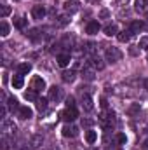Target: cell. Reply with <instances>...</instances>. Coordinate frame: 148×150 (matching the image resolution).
Here are the masks:
<instances>
[{
    "label": "cell",
    "mask_w": 148,
    "mask_h": 150,
    "mask_svg": "<svg viewBox=\"0 0 148 150\" xmlns=\"http://www.w3.org/2000/svg\"><path fill=\"white\" fill-rule=\"evenodd\" d=\"M122 59V52L117 49V47H106L105 49V61H108V63H118Z\"/></svg>",
    "instance_id": "cell-1"
},
{
    "label": "cell",
    "mask_w": 148,
    "mask_h": 150,
    "mask_svg": "<svg viewBox=\"0 0 148 150\" xmlns=\"http://www.w3.org/2000/svg\"><path fill=\"white\" fill-rule=\"evenodd\" d=\"M80 74H82V79H84V80H89V82H91V80H94V77H96V68H94L91 63H84Z\"/></svg>",
    "instance_id": "cell-2"
},
{
    "label": "cell",
    "mask_w": 148,
    "mask_h": 150,
    "mask_svg": "<svg viewBox=\"0 0 148 150\" xmlns=\"http://www.w3.org/2000/svg\"><path fill=\"white\" fill-rule=\"evenodd\" d=\"M2 131H4V134H7V136H14L16 134V124H14V120H11V119H4L2 120Z\"/></svg>",
    "instance_id": "cell-3"
},
{
    "label": "cell",
    "mask_w": 148,
    "mask_h": 150,
    "mask_svg": "<svg viewBox=\"0 0 148 150\" xmlns=\"http://www.w3.org/2000/svg\"><path fill=\"white\" fill-rule=\"evenodd\" d=\"M80 105H82V108H84L85 112H91V110L94 108V101H92V96H91V93H84V91H82Z\"/></svg>",
    "instance_id": "cell-4"
},
{
    "label": "cell",
    "mask_w": 148,
    "mask_h": 150,
    "mask_svg": "<svg viewBox=\"0 0 148 150\" xmlns=\"http://www.w3.org/2000/svg\"><path fill=\"white\" fill-rule=\"evenodd\" d=\"M63 96H65V93H63V89H61V87H58V86H52V87L49 89V100H51V101H54V103H59V101L63 100Z\"/></svg>",
    "instance_id": "cell-5"
},
{
    "label": "cell",
    "mask_w": 148,
    "mask_h": 150,
    "mask_svg": "<svg viewBox=\"0 0 148 150\" xmlns=\"http://www.w3.org/2000/svg\"><path fill=\"white\" fill-rule=\"evenodd\" d=\"M99 124L105 127V129H110L111 124H113V112H103L101 115H99Z\"/></svg>",
    "instance_id": "cell-6"
},
{
    "label": "cell",
    "mask_w": 148,
    "mask_h": 150,
    "mask_svg": "<svg viewBox=\"0 0 148 150\" xmlns=\"http://www.w3.org/2000/svg\"><path fill=\"white\" fill-rule=\"evenodd\" d=\"M61 117H63V120H65V122H73L75 119L78 117V112H77V108H75V107H66V110L63 112Z\"/></svg>",
    "instance_id": "cell-7"
},
{
    "label": "cell",
    "mask_w": 148,
    "mask_h": 150,
    "mask_svg": "<svg viewBox=\"0 0 148 150\" xmlns=\"http://www.w3.org/2000/svg\"><path fill=\"white\" fill-rule=\"evenodd\" d=\"M45 14H47V11H45L44 5H33V9H32V18H33V19L40 21V19L45 18Z\"/></svg>",
    "instance_id": "cell-8"
},
{
    "label": "cell",
    "mask_w": 148,
    "mask_h": 150,
    "mask_svg": "<svg viewBox=\"0 0 148 150\" xmlns=\"http://www.w3.org/2000/svg\"><path fill=\"white\" fill-rule=\"evenodd\" d=\"M56 61H58V65L59 67H68L70 65V61H72V58H70V52H59L58 54V58H56Z\"/></svg>",
    "instance_id": "cell-9"
},
{
    "label": "cell",
    "mask_w": 148,
    "mask_h": 150,
    "mask_svg": "<svg viewBox=\"0 0 148 150\" xmlns=\"http://www.w3.org/2000/svg\"><path fill=\"white\" fill-rule=\"evenodd\" d=\"M99 30H101V26H99L98 21H89L87 26H85V33H89V35H96Z\"/></svg>",
    "instance_id": "cell-10"
},
{
    "label": "cell",
    "mask_w": 148,
    "mask_h": 150,
    "mask_svg": "<svg viewBox=\"0 0 148 150\" xmlns=\"http://www.w3.org/2000/svg\"><path fill=\"white\" fill-rule=\"evenodd\" d=\"M63 136L65 138H73V136H77V127L72 126V122H66V126L63 127Z\"/></svg>",
    "instance_id": "cell-11"
},
{
    "label": "cell",
    "mask_w": 148,
    "mask_h": 150,
    "mask_svg": "<svg viewBox=\"0 0 148 150\" xmlns=\"http://www.w3.org/2000/svg\"><path fill=\"white\" fill-rule=\"evenodd\" d=\"M32 89H35V91H44L45 89V80L42 79V77H33V82H32Z\"/></svg>",
    "instance_id": "cell-12"
},
{
    "label": "cell",
    "mask_w": 148,
    "mask_h": 150,
    "mask_svg": "<svg viewBox=\"0 0 148 150\" xmlns=\"http://www.w3.org/2000/svg\"><path fill=\"white\" fill-rule=\"evenodd\" d=\"M143 28H145V23H143V21H138V19H136V21H131V25H129V30H131L132 35L140 33Z\"/></svg>",
    "instance_id": "cell-13"
},
{
    "label": "cell",
    "mask_w": 148,
    "mask_h": 150,
    "mask_svg": "<svg viewBox=\"0 0 148 150\" xmlns=\"http://www.w3.org/2000/svg\"><path fill=\"white\" fill-rule=\"evenodd\" d=\"M78 9H80V4H78L77 0H68V2H65V11H66V12L73 14Z\"/></svg>",
    "instance_id": "cell-14"
},
{
    "label": "cell",
    "mask_w": 148,
    "mask_h": 150,
    "mask_svg": "<svg viewBox=\"0 0 148 150\" xmlns=\"http://www.w3.org/2000/svg\"><path fill=\"white\" fill-rule=\"evenodd\" d=\"M18 117H19L21 120L30 119V117H32V108H30V107H19V110H18Z\"/></svg>",
    "instance_id": "cell-15"
},
{
    "label": "cell",
    "mask_w": 148,
    "mask_h": 150,
    "mask_svg": "<svg viewBox=\"0 0 148 150\" xmlns=\"http://www.w3.org/2000/svg\"><path fill=\"white\" fill-rule=\"evenodd\" d=\"M131 37H132V33H131V30H129V28H127V30H122V32H118V35H117L118 42H122V44L129 42V40H131Z\"/></svg>",
    "instance_id": "cell-16"
},
{
    "label": "cell",
    "mask_w": 148,
    "mask_h": 150,
    "mask_svg": "<svg viewBox=\"0 0 148 150\" xmlns=\"http://www.w3.org/2000/svg\"><path fill=\"white\" fill-rule=\"evenodd\" d=\"M42 143H44V136H42V134H33L32 140H30L32 149H38V147H42Z\"/></svg>",
    "instance_id": "cell-17"
},
{
    "label": "cell",
    "mask_w": 148,
    "mask_h": 150,
    "mask_svg": "<svg viewBox=\"0 0 148 150\" xmlns=\"http://www.w3.org/2000/svg\"><path fill=\"white\" fill-rule=\"evenodd\" d=\"M14 26H16L18 30H26L28 19H26V18H14Z\"/></svg>",
    "instance_id": "cell-18"
},
{
    "label": "cell",
    "mask_w": 148,
    "mask_h": 150,
    "mask_svg": "<svg viewBox=\"0 0 148 150\" xmlns=\"http://www.w3.org/2000/svg\"><path fill=\"white\" fill-rule=\"evenodd\" d=\"M59 44H61V47H63V49H66V51H68V49H72V45H73V37H72V35H65V37L61 38V42H59Z\"/></svg>",
    "instance_id": "cell-19"
},
{
    "label": "cell",
    "mask_w": 148,
    "mask_h": 150,
    "mask_svg": "<svg viewBox=\"0 0 148 150\" xmlns=\"http://www.w3.org/2000/svg\"><path fill=\"white\" fill-rule=\"evenodd\" d=\"M103 32H105V35H108V37H113V35H118V28H117V25H106L105 28H103Z\"/></svg>",
    "instance_id": "cell-20"
},
{
    "label": "cell",
    "mask_w": 148,
    "mask_h": 150,
    "mask_svg": "<svg viewBox=\"0 0 148 150\" xmlns=\"http://www.w3.org/2000/svg\"><path fill=\"white\" fill-rule=\"evenodd\" d=\"M91 65H92L96 70H103V68H105V63H103V59H101L99 56H92V58H91Z\"/></svg>",
    "instance_id": "cell-21"
},
{
    "label": "cell",
    "mask_w": 148,
    "mask_h": 150,
    "mask_svg": "<svg viewBox=\"0 0 148 150\" xmlns=\"http://www.w3.org/2000/svg\"><path fill=\"white\" fill-rule=\"evenodd\" d=\"M84 51H85L87 54H91V58H92V56H96V51H98V45H96L94 42H87V44H85V47H84Z\"/></svg>",
    "instance_id": "cell-22"
},
{
    "label": "cell",
    "mask_w": 148,
    "mask_h": 150,
    "mask_svg": "<svg viewBox=\"0 0 148 150\" xmlns=\"http://www.w3.org/2000/svg\"><path fill=\"white\" fill-rule=\"evenodd\" d=\"M96 140H98V133L92 131V129H89V131L85 133V142H87L89 145H92V143H96Z\"/></svg>",
    "instance_id": "cell-23"
},
{
    "label": "cell",
    "mask_w": 148,
    "mask_h": 150,
    "mask_svg": "<svg viewBox=\"0 0 148 150\" xmlns=\"http://www.w3.org/2000/svg\"><path fill=\"white\" fill-rule=\"evenodd\" d=\"M61 79H63V82H73L75 80V72L73 70H65V72L61 74Z\"/></svg>",
    "instance_id": "cell-24"
},
{
    "label": "cell",
    "mask_w": 148,
    "mask_h": 150,
    "mask_svg": "<svg viewBox=\"0 0 148 150\" xmlns=\"http://www.w3.org/2000/svg\"><path fill=\"white\" fill-rule=\"evenodd\" d=\"M32 72V65L30 63H21L19 67H18V74L19 75H26Z\"/></svg>",
    "instance_id": "cell-25"
},
{
    "label": "cell",
    "mask_w": 148,
    "mask_h": 150,
    "mask_svg": "<svg viewBox=\"0 0 148 150\" xmlns=\"http://www.w3.org/2000/svg\"><path fill=\"white\" fill-rule=\"evenodd\" d=\"M147 9V0H134V11L136 12H145Z\"/></svg>",
    "instance_id": "cell-26"
},
{
    "label": "cell",
    "mask_w": 148,
    "mask_h": 150,
    "mask_svg": "<svg viewBox=\"0 0 148 150\" xmlns=\"http://www.w3.org/2000/svg\"><path fill=\"white\" fill-rule=\"evenodd\" d=\"M23 84H25V82H23V75H14V77H12V86H14V89H21V87H23Z\"/></svg>",
    "instance_id": "cell-27"
},
{
    "label": "cell",
    "mask_w": 148,
    "mask_h": 150,
    "mask_svg": "<svg viewBox=\"0 0 148 150\" xmlns=\"http://www.w3.org/2000/svg\"><path fill=\"white\" fill-rule=\"evenodd\" d=\"M25 100H26V101H37L38 100L37 91H35V89H28V91L25 93Z\"/></svg>",
    "instance_id": "cell-28"
},
{
    "label": "cell",
    "mask_w": 148,
    "mask_h": 150,
    "mask_svg": "<svg viewBox=\"0 0 148 150\" xmlns=\"http://www.w3.org/2000/svg\"><path fill=\"white\" fill-rule=\"evenodd\" d=\"M11 145H12V140H11V136H7V134H2V150H11Z\"/></svg>",
    "instance_id": "cell-29"
},
{
    "label": "cell",
    "mask_w": 148,
    "mask_h": 150,
    "mask_svg": "<svg viewBox=\"0 0 148 150\" xmlns=\"http://www.w3.org/2000/svg\"><path fill=\"white\" fill-rule=\"evenodd\" d=\"M37 108L40 110V112H44V110H47V98H38L37 101Z\"/></svg>",
    "instance_id": "cell-30"
},
{
    "label": "cell",
    "mask_w": 148,
    "mask_h": 150,
    "mask_svg": "<svg viewBox=\"0 0 148 150\" xmlns=\"http://www.w3.org/2000/svg\"><path fill=\"white\" fill-rule=\"evenodd\" d=\"M40 32H42L40 28H33V30H30V33H28V37L32 38V40H38V38H40V35H42Z\"/></svg>",
    "instance_id": "cell-31"
},
{
    "label": "cell",
    "mask_w": 148,
    "mask_h": 150,
    "mask_svg": "<svg viewBox=\"0 0 148 150\" xmlns=\"http://www.w3.org/2000/svg\"><path fill=\"white\" fill-rule=\"evenodd\" d=\"M9 14H11V7H9L7 4H2V12H0V18H2V19H5Z\"/></svg>",
    "instance_id": "cell-32"
},
{
    "label": "cell",
    "mask_w": 148,
    "mask_h": 150,
    "mask_svg": "<svg viewBox=\"0 0 148 150\" xmlns=\"http://www.w3.org/2000/svg\"><path fill=\"white\" fill-rule=\"evenodd\" d=\"M0 35H2V37H7V35H9V25H7L5 21L0 23Z\"/></svg>",
    "instance_id": "cell-33"
},
{
    "label": "cell",
    "mask_w": 148,
    "mask_h": 150,
    "mask_svg": "<svg viewBox=\"0 0 148 150\" xmlns=\"http://www.w3.org/2000/svg\"><path fill=\"white\" fill-rule=\"evenodd\" d=\"M7 105H9V108H11V110H19V105H18V100H16V98H12V96L9 98V103H7Z\"/></svg>",
    "instance_id": "cell-34"
},
{
    "label": "cell",
    "mask_w": 148,
    "mask_h": 150,
    "mask_svg": "<svg viewBox=\"0 0 148 150\" xmlns=\"http://www.w3.org/2000/svg\"><path fill=\"white\" fill-rule=\"evenodd\" d=\"M68 16H61V18H58V21H56V25L58 26H65V25H68Z\"/></svg>",
    "instance_id": "cell-35"
},
{
    "label": "cell",
    "mask_w": 148,
    "mask_h": 150,
    "mask_svg": "<svg viewBox=\"0 0 148 150\" xmlns=\"http://www.w3.org/2000/svg\"><path fill=\"white\" fill-rule=\"evenodd\" d=\"M138 47H140V49H148V37H141L140 38Z\"/></svg>",
    "instance_id": "cell-36"
},
{
    "label": "cell",
    "mask_w": 148,
    "mask_h": 150,
    "mask_svg": "<svg viewBox=\"0 0 148 150\" xmlns=\"http://www.w3.org/2000/svg\"><path fill=\"white\" fill-rule=\"evenodd\" d=\"M140 51H141V49H140L138 45H131V47H129V52H131L132 56H138V54H140Z\"/></svg>",
    "instance_id": "cell-37"
},
{
    "label": "cell",
    "mask_w": 148,
    "mask_h": 150,
    "mask_svg": "<svg viewBox=\"0 0 148 150\" xmlns=\"http://www.w3.org/2000/svg\"><path fill=\"white\" fill-rule=\"evenodd\" d=\"M117 142H118V145H124L125 142H127V138H125V134H117Z\"/></svg>",
    "instance_id": "cell-38"
},
{
    "label": "cell",
    "mask_w": 148,
    "mask_h": 150,
    "mask_svg": "<svg viewBox=\"0 0 148 150\" xmlns=\"http://www.w3.org/2000/svg\"><path fill=\"white\" fill-rule=\"evenodd\" d=\"M94 124V120L92 119H82V126H85V127H91Z\"/></svg>",
    "instance_id": "cell-39"
},
{
    "label": "cell",
    "mask_w": 148,
    "mask_h": 150,
    "mask_svg": "<svg viewBox=\"0 0 148 150\" xmlns=\"http://www.w3.org/2000/svg\"><path fill=\"white\" fill-rule=\"evenodd\" d=\"M66 107H75V98H73V96L66 98Z\"/></svg>",
    "instance_id": "cell-40"
},
{
    "label": "cell",
    "mask_w": 148,
    "mask_h": 150,
    "mask_svg": "<svg viewBox=\"0 0 148 150\" xmlns=\"http://www.w3.org/2000/svg\"><path fill=\"white\" fill-rule=\"evenodd\" d=\"M99 16H101L103 19H106V18H110V11H106V9H103V11L99 12Z\"/></svg>",
    "instance_id": "cell-41"
},
{
    "label": "cell",
    "mask_w": 148,
    "mask_h": 150,
    "mask_svg": "<svg viewBox=\"0 0 148 150\" xmlns=\"http://www.w3.org/2000/svg\"><path fill=\"white\" fill-rule=\"evenodd\" d=\"M138 110H140V105H132V107L129 108V113H136Z\"/></svg>",
    "instance_id": "cell-42"
},
{
    "label": "cell",
    "mask_w": 148,
    "mask_h": 150,
    "mask_svg": "<svg viewBox=\"0 0 148 150\" xmlns=\"http://www.w3.org/2000/svg\"><path fill=\"white\" fill-rule=\"evenodd\" d=\"M101 107H103V108H106V107H108V103H106V100H105V98H101Z\"/></svg>",
    "instance_id": "cell-43"
},
{
    "label": "cell",
    "mask_w": 148,
    "mask_h": 150,
    "mask_svg": "<svg viewBox=\"0 0 148 150\" xmlns=\"http://www.w3.org/2000/svg\"><path fill=\"white\" fill-rule=\"evenodd\" d=\"M143 84H145V89L148 91V79H145V82H143Z\"/></svg>",
    "instance_id": "cell-44"
},
{
    "label": "cell",
    "mask_w": 148,
    "mask_h": 150,
    "mask_svg": "<svg viewBox=\"0 0 148 150\" xmlns=\"http://www.w3.org/2000/svg\"><path fill=\"white\" fill-rule=\"evenodd\" d=\"M85 2H89V4H96V2H99V0H85Z\"/></svg>",
    "instance_id": "cell-45"
},
{
    "label": "cell",
    "mask_w": 148,
    "mask_h": 150,
    "mask_svg": "<svg viewBox=\"0 0 148 150\" xmlns=\"http://www.w3.org/2000/svg\"><path fill=\"white\" fill-rule=\"evenodd\" d=\"M147 21H148V12H147Z\"/></svg>",
    "instance_id": "cell-46"
},
{
    "label": "cell",
    "mask_w": 148,
    "mask_h": 150,
    "mask_svg": "<svg viewBox=\"0 0 148 150\" xmlns=\"http://www.w3.org/2000/svg\"><path fill=\"white\" fill-rule=\"evenodd\" d=\"M120 2H125V0H120Z\"/></svg>",
    "instance_id": "cell-47"
},
{
    "label": "cell",
    "mask_w": 148,
    "mask_h": 150,
    "mask_svg": "<svg viewBox=\"0 0 148 150\" xmlns=\"http://www.w3.org/2000/svg\"><path fill=\"white\" fill-rule=\"evenodd\" d=\"M147 5H148V0H147Z\"/></svg>",
    "instance_id": "cell-48"
}]
</instances>
